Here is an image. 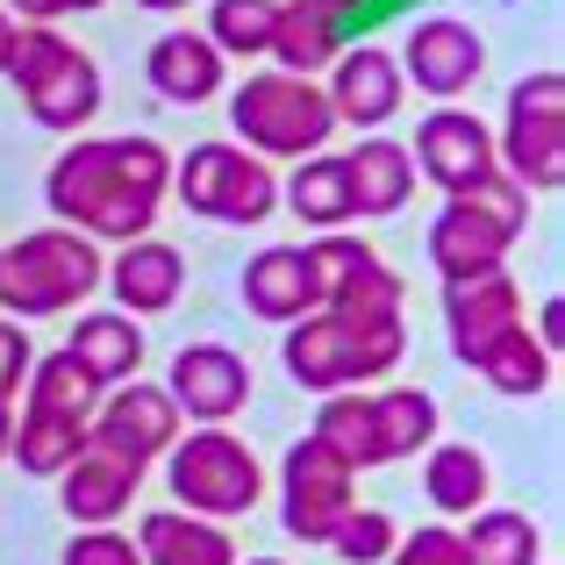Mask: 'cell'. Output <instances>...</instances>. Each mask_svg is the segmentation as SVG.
<instances>
[{"label": "cell", "mask_w": 565, "mask_h": 565, "mask_svg": "<svg viewBox=\"0 0 565 565\" xmlns=\"http://www.w3.org/2000/svg\"><path fill=\"white\" fill-rule=\"evenodd\" d=\"M8 43H14V14L0 8V65H8Z\"/></svg>", "instance_id": "ee69618b"}, {"label": "cell", "mask_w": 565, "mask_h": 565, "mask_svg": "<svg viewBox=\"0 0 565 565\" xmlns=\"http://www.w3.org/2000/svg\"><path fill=\"white\" fill-rule=\"evenodd\" d=\"M308 437H316L322 451H337L351 472H373V466H380L373 394H359V386H337V394H322V408H316V429H308Z\"/></svg>", "instance_id": "4316f807"}, {"label": "cell", "mask_w": 565, "mask_h": 565, "mask_svg": "<svg viewBox=\"0 0 565 565\" xmlns=\"http://www.w3.org/2000/svg\"><path fill=\"white\" fill-rule=\"evenodd\" d=\"M186 287V258L166 244V236H129L122 250L108 258V273H100V294H115V308L122 316H166L172 301H180Z\"/></svg>", "instance_id": "ac0fdd59"}, {"label": "cell", "mask_w": 565, "mask_h": 565, "mask_svg": "<svg viewBox=\"0 0 565 565\" xmlns=\"http://www.w3.org/2000/svg\"><path fill=\"white\" fill-rule=\"evenodd\" d=\"M230 129L258 158H316L337 137V115H330V94L316 79L273 65V72H250L230 94Z\"/></svg>", "instance_id": "5b68a950"}, {"label": "cell", "mask_w": 565, "mask_h": 565, "mask_svg": "<svg viewBox=\"0 0 565 565\" xmlns=\"http://www.w3.org/2000/svg\"><path fill=\"white\" fill-rule=\"evenodd\" d=\"M394 65H401V79H408L415 94L458 100L487 72V36L472 22H458V14H429V22L408 29V43L394 51Z\"/></svg>", "instance_id": "8fae6325"}, {"label": "cell", "mask_w": 565, "mask_h": 565, "mask_svg": "<svg viewBox=\"0 0 565 565\" xmlns=\"http://www.w3.org/2000/svg\"><path fill=\"white\" fill-rule=\"evenodd\" d=\"M166 487L186 515H207V523H230V515H250L265 494V466L250 458L244 437H230V423H201L193 437H172L166 451Z\"/></svg>", "instance_id": "8992f818"}, {"label": "cell", "mask_w": 565, "mask_h": 565, "mask_svg": "<svg viewBox=\"0 0 565 565\" xmlns=\"http://www.w3.org/2000/svg\"><path fill=\"white\" fill-rule=\"evenodd\" d=\"M180 401L166 394V386L151 380H122L100 394V408L86 415V444H100V451H122L137 458V466H151V458L172 451V437H180Z\"/></svg>", "instance_id": "30bf717a"}, {"label": "cell", "mask_w": 565, "mask_h": 565, "mask_svg": "<svg viewBox=\"0 0 565 565\" xmlns=\"http://www.w3.org/2000/svg\"><path fill=\"white\" fill-rule=\"evenodd\" d=\"M394 515L386 509H351L344 523H337V537H330V552L344 558V565H386V552H394Z\"/></svg>", "instance_id": "e575fe53"}, {"label": "cell", "mask_w": 565, "mask_h": 565, "mask_svg": "<svg viewBox=\"0 0 565 565\" xmlns=\"http://www.w3.org/2000/svg\"><path fill=\"white\" fill-rule=\"evenodd\" d=\"M100 273H108V258H100L94 236L65 230V222H57V230H29L0 250V308H8L14 322L72 316L79 301L100 294Z\"/></svg>", "instance_id": "3957f363"}, {"label": "cell", "mask_w": 565, "mask_h": 565, "mask_svg": "<svg viewBox=\"0 0 565 565\" xmlns=\"http://www.w3.org/2000/svg\"><path fill=\"white\" fill-rule=\"evenodd\" d=\"M222 65H230V57H222L201 29H166V36L151 43V57H143V79H151V94L172 100V108H201V100L222 94Z\"/></svg>", "instance_id": "44dd1931"}, {"label": "cell", "mask_w": 565, "mask_h": 565, "mask_svg": "<svg viewBox=\"0 0 565 565\" xmlns=\"http://www.w3.org/2000/svg\"><path fill=\"white\" fill-rule=\"evenodd\" d=\"M29 408H43V415H72V423H86V415L100 408V380L86 373L72 351H43L36 365H29Z\"/></svg>", "instance_id": "1f68e13d"}, {"label": "cell", "mask_w": 565, "mask_h": 565, "mask_svg": "<svg viewBox=\"0 0 565 565\" xmlns=\"http://www.w3.org/2000/svg\"><path fill=\"white\" fill-rule=\"evenodd\" d=\"M466 201L480 207L487 222H501V230H509V236H523V222H530V193L515 186V180H509V172H501V166L487 172V180H472V186H466Z\"/></svg>", "instance_id": "8d00e7d4"}, {"label": "cell", "mask_w": 565, "mask_h": 565, "mask_svg": "<svg viewBox=\"0 0 565 565\" xmlns=\"http://www.w3.org/2000/svg\"><path fill=\"white\" fill-rule=\"evenodd\" d=\"M537 344H544V351H558V301H544V316H537Z\"/></svg>", "instance_id": "b9f144b4"}, {"label": "cell", "mask_w": 565, "mask_h": 565, "mask_svg": "<svg viewBox=\"0 0 565 565\" xmlns=\"http://www.w3.org/2000/svg\"><path fill=\"white\" fill-rule=\"evenodd\" d=\"M401 351H408V322H351L337 316V308H316V316L287 322V344H279V359H287V380L308 386V394H337V386H373L401 365Z\"/></svg>", "instance_id": "7a4b0ae2"}, {"label": "cell", "mask_w": 565, "mask_h": 565, "mask_svg": "<svg viewBox=\"0 0 565 565\" xmlns=\"http://www.w3.org/2000/svg\"><path fill=\"white\" fill-rule=\"evenodd\" d=\"M494 166L523 193H558L565 186V72H530L509 86V108L494 129Z\"/></svg>", "instance_id": "ba28073f"}, {"label": "cell", "mask_w": 565, "mask_h": 565, "mask_svg": "<svg viewBox=\"0 0 565 565\" xmlns=\"http://www.w3.org/2000/svg\"><path fill=\"white\" fill-rule=\"evenodd\" d=\"M515 322H523V287L509 279V265H501V273H480V279L444 287V330H451V359L458 365H480L487 344L509 337Z\"/></svg>", "instance_id": "5bb4252c"}, {"label": "cell", "mask_w": 565, "mask_h": 565, "mask_svg": "<svg viewBox=\"0 0 565 565\" xmlns=\"http://www.w3.org/2000/svg\"><path fill=\"white\" fill-rule=\"evenodd\" d=\"M172 193L201 222L258 230L279 207V172H273V158L244 151V143H193L186 158H172Z\"/></svg>", "instance_id": "52a82bcc"}, {"label": "cell", "mask_w": 565, "mask_h": 565, "mask_svg": "<svg viewBox=\"0 0 565 565\" xmlns=\"http://www.w3.org/2000/svg\"><path fill=\"white\" fill-rule=\"evenodd\" d=\"M359 509V472L316 437H294L279 458V523L294 544H330L337 523Z\"/></svg>", "instance_id": "9c48e42d"}, {"label": "cell", "mask_w": 565, "mask_h": 565, "mask_svg": "<svg viewBox=\"0 0 565 565\" xmlns=\"http://www.w3.org/2000/svg\"><path fill=\"white\" fill-rule=\"evenodd\" d=\"M415 180L444 186V193H466L472 180L494 172V129L480 115H466L458 100H437V108L415 122Z\"/></svg>", "instance_id": "7c38bea8"}, {"label": "cell", "mask_w": 565, "mask_h": 565, "mask_svg": "<svg viewBox=\"0 0 565 565\" xmlns=\"http://www.w3.org/2000/svg\"><path fill=\"white\" fill-rule=\"evenodd\" d=\"M308 250V265H316V287H322V301H330V287H344L351 273H359L365 258H380L365 236H344V230H322L316 244H301Z\"/></svg>", "instance_id": "d590c367"}, {"label": "cell", "mask_w": 565, "mask_h": 565, "mask_svg": "<svg viewBox=\"0 0 565 565\" xmlns=\"http://www.w3.org/2000/svg\"><path fill=\"white\" fill-rule=\"evenodd\" d=\"M65 351L100 380V394L143 373V330H137V316H122V308H94V316H79Z\"/></svg>", "instance_id": "cb8c5ba5"}, {"label": "cell", "mask_w": 565, "mask_h": 565, "mask_svg": "<svg viewBox=\"0 0 565 565\" xmlns=\"http://www.w3.org/2000/svg\"><path fill=\"white\" fill-rule=\"evenodd\" d=\"M344 172H351V222H380V215H401L415 193V158L408 143L394 137H365L359 151H344Z\"/></svg>", "instance_id": "7402d4cb"}, {"label": "cell", "mask_w": 565, "mask_h": 565, "mask_svg": "<svg viewBox=\"0 0 565 565\" xmlns=\"http://www.w3.org/2000/svg\"><path fill=\"white\" fill-rule=\"evenodd\" d=\"M8 437H14V408H8V394H0V458H8Z\"/></svg>", "instance_id": "7bdbcfd3"}, {"label": "cell", "mask_w": 565, "mask_h": 565, "mask_svg": "<svg viewBox=\"0 0 565 565\" xmlns=\"http://www.w3.org/2000/svg\"><path fill=\"white\" fill-rule=\"evenodd\" d=\"M373 429H380V466L423 458L437 444V401L423 386H380L373 394Z\"/></svg>", "instance_id": "f1b7e54d"}, {"label": "cell", "mask_w": 565, "mask_h": 565, "mask_svg": "<svg viewBox=\"0 0 565 565\" xmlns=\"http://www.w3.org/2000/svg\"><path fill=\"white\" fill-rule=\"evenodd\" d=\"M509 250H515V236L501 230V222H487L466 193H444L437 222H429V265H437L444 287L480 279V273H501V265H509Z\"/></svg>", "instance_id": "2e32d148"}, {"label": "cell", "mask_w": 565, "mask_h": 565, "mask_svg": "<svg viewBox=\"0 0 565 565\" xmlns=\"http://www.w3.org/2000/svg\"><path fill=\"white\" fill-rule=\"evenodd\" d=\"M458 544H466V565H537L544 558V537L523 509H472Z\"/></svg>", "instance_id": "4dcf8cb0"}, {"label": "cell", "mask_w": 565, "mask_h": 565, "mask_svg": "<svg viewBox=\"0 0 565 565\" xmlns=\"http://www.w3.org/2000/svg\"><path fill=\"white\" fill-rule=\"evenodd\" d=\"M487 487H494V466H487L480 444H429L423 451V494L437 515L487 509Z\"/></svg>", "instance_id": "d4e9b609"}, {"label": "cell", "mask_w": 565, "mask_h": 565, "mask_svg": "<svg viewBox=\"0 0 565 565\" xmlns=\"http://www.w3.org/2000/svg\"><path fill=\"white\" fill-rule=\"evenodd\" d=\"M279 22V0H207V29L201 36L215 43L222 57H265Z\"/></svg>", "instance_id": "d6a6232c"}, {"label": "cell", "mask_w": 565, "mask_h": 565, "mask_svg": "<svg viewBox=\"0 0 565 565\" xmlns=\"http://www.w3.org/2000/svg\"><path fill=\"white\" fill-rule=\"evenodd\" d=\"M137 8H158V14H172V8H186V0H137Z\"/></svg>", "instance_id": "bcb514c9"}, {"label": "cell", "mask_w": 565, "mask_h": 565, "mask_svg": "<svg viewBox=\"0 0 565 565\" xmlns=\"http://www.w3.org/2000/svg\"><path fill=\"white\" fill-rule=\"evenodd\" d=\"M137 552L143 565H236V544L222 523L207 515H186V509H158L137 523Z\"/></svg>", "instance_id": "603a6c76"}, {"label": "cell", "mask_w": 565, "mask_h": 565, "mask_svg": "<svg viewBox=\"0 0 565 565\" xmlns=\"http://www.w3.org/2000/svg\"><path fill=\"white\" fill-rule=\"evenodd\" d=\"M322 308H337V316H351V322H394L401 316V273H386L380 258H365L344 287H330Z\"/></svg>", "instance_id": "836d02e7"}, {"label": "cell", "mask_w": 565, "mask_h": 565, "mask_svg": "<svg viewBox=\"0 0 565 565\" xmlns=\"http://www.w3.org/2000/svg\"><path fill=\"white\" fill-rule=\"evenodd\" d=\"M351 14H359V0H279V22H273L265 57H273L279 72H301V79H316V72L337 65Z\"/></svg>", "instance_id": "e0dca14e"}, {"label": "cell", "mask_w": 565, "mask_h": 565, "mask_svg": "<svg viewBox=\"0 0 565 565\" xmlns=\"http://www.w3.org/2000/svg\"><path fill=\"white\" fill-rule=\"evenodd\" d=\"M57 565H143V552H137V537H122L115 523H94V530H79V537L65 544Z\"/></svg>", "instance_id": "f35d334b"}, {"label": "cell", "mask_w": 565, "mask_h": 565, "mask_svg": "<svg viewBox=\"0 0 565 565\" xmlns=\"http://www.w3.org/2000/svg\"><path fill=\"white\" fill-rule=\"evenodd\" d=\"M166 193H172V151L158 137H72L43 172L51 215L94 244L151 236Z\"/></svg>", "instance_id": "6da1fadb"}, {"label": "cell", "mask_w": 565, "mask_h": 565, "mask_svg": "<svg viewBox=\"0 0 565 565\" xmlns=\"http://www.w3.org/2000/svg\"><path fill=\"white\" fill-rule=\"evenodd\" d=\"M166 394L180 401V415H193V423H230L250 401V365L230 344H180V359L166 373Z\"/></svg>", "instance_id": "9a60e30c"}, {"label": "cell", "mask_w": 565, "mask_h": 565, "mask_svg": "<svg viewBox=\"0 0 565 565\" xmlns=\"http://www.w3.org/2000/svg\"><path fill=\"white\" fill-rule=\"evenodd\" d=\"M386 565H466V544H458L451 523H423L415 537H394Z\"/></svg>", "instance_id": "74e56055"}, {"label": "cell", "mask_w": 565, "mask_h": 565, "mask_svg": "<svg viewBox=\"0 0 565 565\" xmlns=\"http://www.w3.org/2000/svg\"><path fill=\"white\" fill-rule=\"evenodd\" d=\"M8 451H14V466H22L29 480H57V472H65L72 458L86 451V423H72V415H43V408H22V415H14Z\"/></svg>", "instance_id": "f546056e"}, {"label": "cell", "mask_w": 565, "mask_h": 565, "mask_svg": "<svg viewBox=\"0 0 565 565\" xmlns=\"http://www.w3.org/2000/svg\"><path fill=\"white\" fill-rule=\"evenodd\" d=\"M250 565H279V558H250Z\"/></svg>", "instance_id": "7dc6e473"}, {"label": "cell", "mask_w": 565, "mask_h": 565, "mask_svg": "<svg viewBox=\"0 0 565 565\" xmlns=\"http://www.w3.org/2000/svg\"><path fill=\"white\" fill-rule=\"evenodd\" d=\"M552 359H558V351H544L537 330H530V322H515L509 337H494V344H487V359L472 365V373L494 386L501 401H537L544 386H552Z\"/></svg>", "instance_id": "83f0119b"}, {"label": "cell", "mask_w": 565, "mask_h": 565, "mask_svg": "<svg viewBox=\"0 0 565 565\" xmlns=\"http://www.w3.org/2000/svg\"><path fill=\"white\" fill-rule=\"evenodd\" d=\"M143 472H151V466H137V458H122V451H100V444H86V451L72 458L65 472H57V501H65V515H72L79 530L115 523V515H129Z\"/></svg>", "instance_id": "d6986e66"}, {"label": "cell", "mask_w": 565, "mask_h": 565, "mask_svg": "<svg viewBox=\"0 0 565 565\" xmlns=\"http://www.w3.org/2000/svg\"><path fill=\"white\" fill-rule=\"evenodd\" d=\"M244 308L258 322H301V316H316L322 308V287H316V265H308V250L301 244H273V250H258V258L244 265Z\"/></svg>", "instance_id": "ffe728a7"}, {"label": "cell", "mask_w": 565, "mask_h": 565, "mask_svg": "<svg viewBox=\"0 0 565 565\" xmlns=\"http://www.w3.org/2000/svg\"><path fill=\"white\" fill-rule=\"evenodd\" d=\"M94 8H108V0H65V14H94Z\"/></svg>", "instance_id": "f6af8a7d"}, {"label": "cell", "mask_w": 565, "mask_h": 565, "mask_svg": "<svg viewBox=\"0 0 565 565\" xmlns=\"http://www.w3.org/2000/svg\"><path fill=\"white\" fill-rule=\"evenodd\" d=\"M322 94H330V115H337V122H351V129H365V137H373V129H386L401 115L408 79H401L394 51H380V43H344Z\"/></svg>", "instance_id": "4fadbf2b"}, {"label": "cell", "mask_w": 565, "mask_h": 565, "mask_svg": "<svg viewBox=\"0 0 565 565\" xmlns=\"http://www.w3.org/2000/svg\"><path fill=\"white\" fill-rule=\"evenodd\" d=\"M14 14H22V22H57V14H65V0H8Z\"/></svg>", "instance_id": "60d3db41"}, {"label": "cell", "mask_w": 565, "mask_h": 565, "mask_svg": "<svg viewBox=\"0 0 565 565\" xmlns=\"http://www.w3.org/2000/svg\"><path fill=\"white\" fill-rule=\"evenodd\" d=\"M0 79L22 86L29 122L57 129V137H79V129L100 115V65L79 51V43L57 36V22H14Z\"/></svg>", "instance_id": "277c9868"}, {"label": "cell", "mask_w": 565, "mask_h": 565, "mask_svg": "<svg viewBox=\"0 0 565 565\" xmlns=\"http://www.w3.org/2000/svg\"><path fill=\"white\" fill-rule=\"evenodd\" d=\"M29 365H36V344H29V330L14 316H0V394H22V380H29Z\"/></svg>", "instance_id": "ab89813d"}, {"label": "cell", "mask_w": 565, "mask_h": 565, "mask_svg": "<svg viewBox=\"0 0 565 565\" xmlns=\"http://www.w3.org/2000/svg\"><path fill=\"white\" fill-rule=\"evenodd\" d=\"M279 201H287L294 222H308V230H344V222H351V172H344V158H337V151L294 158Z\"/></svg>", "instance_id": "484cf974"}]
</instances>
